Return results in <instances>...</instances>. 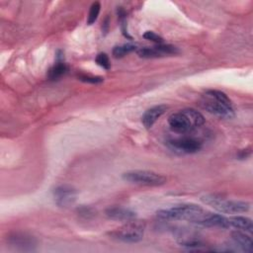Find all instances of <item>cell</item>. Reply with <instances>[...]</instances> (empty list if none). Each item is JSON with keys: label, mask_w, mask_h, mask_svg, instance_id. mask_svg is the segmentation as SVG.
Returning a JSON list of instances; mask_svg holds the SVG:
<instances>
[{"label": "cell", "mask_w": 253, "mask_h": 253, "mask_svg": "<svg viewBox=\"0 0 253 253\" xmlns=\"http://www.w3.org/2000/svg\"><path fill=\"white\" fill-rule=\"evenodd\" d=\"M201 104L209 113L220 119H232L234 110L227 95L219 90H208L204 93Z\"/></svg>", "instance_id": "1"}, {"label": "cell", "mask_w": 253, "mask_h": 253, "mask_svg": "<svg viewBox=\"0 0 253 253\" xmlns=\"http://www.w3.org/2000/svg\"><path fill=\"white\" fill-rule=\"evenodd\" d=\"M205 124L204 116L195 109H184L169 116L168 125L172 131L180 134L190 132Z\"/></svg>", "instance_id": "2"}, {"label": "cell", "mask_w": 253, "mask_h": 253, "mask_svg": "<svg viewBox=\"0 0 253 253\" xmlns=\"http://www.w3.org/2000/svg\"><path fill=\"white\" fill-rule=\"evenodd\" d=\"M205 211L196 204H183L169 209H163L156 212L160 219L164 220H187L196 223L204 214Z\"/></svg>", "instance_id": "3"}, {"label": "cell", "mask_w": 253, "mask_h": 253, "mask_svg": "<svg viewBox=\"0 0 253 253\" xmlns=\"http://www.w3.org/2000/svg\"><path fill=\"white\" fill-rule=\"evenodd\" d=\"M201 201L221 213H241L246 212L250 209V204L244 201L227 200L219 195L210 194L201 198Z\"/></svg>", "instance_id": "4"}, {"label": "cell", "mask_w": 253, "mask_h": 253, "mask_svg": "<svg viewBox=\"0 0 253 253\" xmlns=\"http://www.w3.org/2000/svg\"><path fill=\"white\" fill-rule=\"evenodd\" d=\"M144 229H145V222L134 218L132 220L126 221L125 224L115 228L114 230L110 231L108 234L110 238L120 242L136 243L142 239Z\"/></svg>", "instance_id": "5"}, {"label": "cell", "mask_w": 253, "mask_h": 253, "mask_svg": "<svg viewBox=\"0 0 253 253\" xmlns=\"http://www.w3.org/2000/svg\"><path fill=\"white\" fill-rule=\"evenodd\" d=\"M122 178L130 184L147 187H159L167 182L165 176L148 170H130L125 172Z\"/></svg>", "instance_id": "6"}, {"label": "cell", "mask_w": 253, "mask_h": 253, "mask_svg": "<svg viewBox=\"0 0 253 253\" xmlns=\"http://www.w3.org/2000/svg\"><path fill=\"white\" fill-rule=\"evenodd\" d=\"M231 240L227 245H222L218 249H214L217 251H226V252H233V251H242V252H249L253 251V242L249 235L246 232L241 230H236L231 232Z\"/></svg>", "instance_id": "7"}, {"label": "cell", "mask_w": 253, "mask_h": 253, "mask_svg": "<svg viewBox=\"0 0 253 253\" xmlns=\"http://www.w3.org/2000/svg\"><path fill=\"white\" fill-rule=\"evenodd\" d=\"M167 145L171 150L180 154L197 153L203 147V144L199 139L190 136H182L169 139L167 141Z\"/></svg>", "instance_id": "8"}, {"label": "cell", "mask_w": 253, "mask_h": 253, "mask_svg": "<svg viewBox=\"0 0 253 253\" xmlns=\"http://www.w3.org/2000/svg\"><path fill=\"white\" fill-rule=\"evenodd\" d=\"M54 203L61 208H66L76 201L77 191L69 185H59L52 190Z\"/></svg>", "instance_id": "9"}, {"label": "cell", "mask_w": 253, "mask_h": 253, "mask_svg": "<svg viewBox=\"0 0 253 253\" xmlns=\"http://www.w3.org/2000/svg\"><path fill=\"white\" fill-rule=\"evenodd\" d=\"M7 242L22 251H33L37 246L34 236L25 232H12L7 236Z\"/></svg>", "instance_id": "10"}, {"label": "cell", "mask_w": 253, "mask_h": 253, "mask_svg": "<svg viewBox=\"0 0 253 253\" xmlns=\"http://www.w3.org/2000/svg\"><path fill=\"white\" fill-rule=\"evenodd\" d=\"M108 218L119 221H128L136 218V212L125 207H110L105 211Z\"/></svg>", "instance_id": "11"}, {"label": "cell", "mask_w": 253, "mask_h": 253, "mask_svg": "<svg viewBox=\"0 0 253 253\" xmlns=\"http://www.w3.org/2000/svg\"><path fill=\"white\" fill-rule=\"evenodd\" d=\"M167 106L166 105H157L154 106L144 112L141 117V123L146 128H150L156 121L166 112Z\"/></svg>", "instance_id": "12"}, {"label": "cell", "mask_w": 253, "mask_h": 253, "mask_svg": "<svg viewBox=\"0 0 253 253\" xmlns=\"http://www.w3.org/2000/svg\"><path fill=\"white\" fill-rule=\"evenodd\" d=\"M228 224H229V227H234L237 230H241L246 233H252L253 231L252 220L246 216H241V215L230 216L228 217Z\"/></svg>", "instance_id": "13"}, {"label": "cell", "mask_w": 253, "mask_h": 253, "mask_svg": "<svg viewBox=\"0 0 253 253\" xmlns=\"http://www.w3.org/2000/svg\"><path fill=\"white\" fill-rule=\"evenodd\" d=\"M68 71V66L63 61H57L47 71V78L49 80H57Z\"/></svg>", "instance_id": "14"}, {"label": "cell", "mask_w": 253, "mask_h": 253, "mask_svg": "<svg viewBox=\"0 0 253 253\" xmlns=\"http://www.w3.org/2000/svg\"><path fill=\"white\" fill-rule=\"evenodd\" d=\"M136 49H137V47L133 43H124L122 45H117L114 47L113 55L116 58H121Z\"/></svg>", "instance_id": "15"}, {"label": "cell", "mask_w": 253, "mask_h": 253, "mask_svg": "<svg viewBox=\"0 0 253 253\" xmlns=\"http://www.w3.org/2000/svg\"><path fill=\"white\" fill-rule=\"evenodd\" d=\"M136 53L139 57L142 58H157V57H162L161 53L158 51L156 46H144V47H139L136 49Z\"/></svg>", "instance_id": "16"}, {"label": "cell", "mask_w": 253, "mask_h": 253, "mask_svg": "<svg viewBox=\"0 0 253 253\" xmlns=\"http://www.w3.org/2000/svg\"><path fill=\"white\" fill-rule=\"evenodd\" d=\"M155 46L158 49V51L161 53L162 56H165V55H175V54L179 53L178 47H176L175 45H172V44L160 43V44H157Z\"/></svg>", "instance_id": "17"}, {"label": "cell", "mask_w": 253, "mask_h": 253, "mask_svg": "<svg viewBox=\"0 0 253 253\" xmlns=\"http://www.w3.org/2000/svg\"><path fill=\"white\" fill-rule=\"evenodd\" d=\"M101 10V4L100 2H94L89 10V14H88V19H87V24L88 25H92L96 22L99 13Z\"/></svg>", "instance_id": "18"}, {"label": "cell", "mask_w": 253, "mask_h": 253, "mask_svg": "<svg viewBox=\"0 0 253 253\" xmlns=\"http://www.w3.org/2000/svg\"><path fill=\"white\" fill-rule=\"evenodd\" d=\"M78 79L80 81H83L85 83H91V84H99L104 81V78L101 76H95L90 74H79Z\"/></svg>", "instance_id": "19"}, {"label": "cell", "mask_w": 253, "mask_h": 253, "mask_svg": "<svg viewBox=\"0 0 253 253\" xmlns=\"http://www.w3.org/2000/svg\"><path fill=\"white\" fill-rule=\"evenodd\" d=\"M96 63L101 66L102 68L106 69V70H109L111 68V62H110V59H109V56L104 53V52H101L99 53L97 56H96V59H95Z\"/></svg>", "instance_id": "20"}, {"label": "cell", "mask_w": 253, "mask_h": 253, "mask_svg": "<svg viewBox=\"0 0 253 253\" xmlns=\"http://www.w3.org/2000/svg\"><path fill=\"white\" fill-rule=\"evenodd\" d=\"M143 38H144L145 40L150 41V42H155V43H157V44H160V43L163 42V39H162L159 35H157L156 33L152 32V31H147V32H145V33L143 34Z\"/></svg>", "instance_id": "21"}, {"label": "cell", "mask_w": 253, "mask_h": 253, "mask_svg": "<svg viewBox=\"0 0 253 253\" xmlns=\"http://www.w3.org/2000/svg\"><path fill=\"white\" fill-rule=\"evenodd\" d=\"M250 154H251V151H250L249 148L248 149H242L238 152L237 157H238V159H246L247 157L250 156Z\"/></svg>", "instance_id": "22"}]
</instances>
